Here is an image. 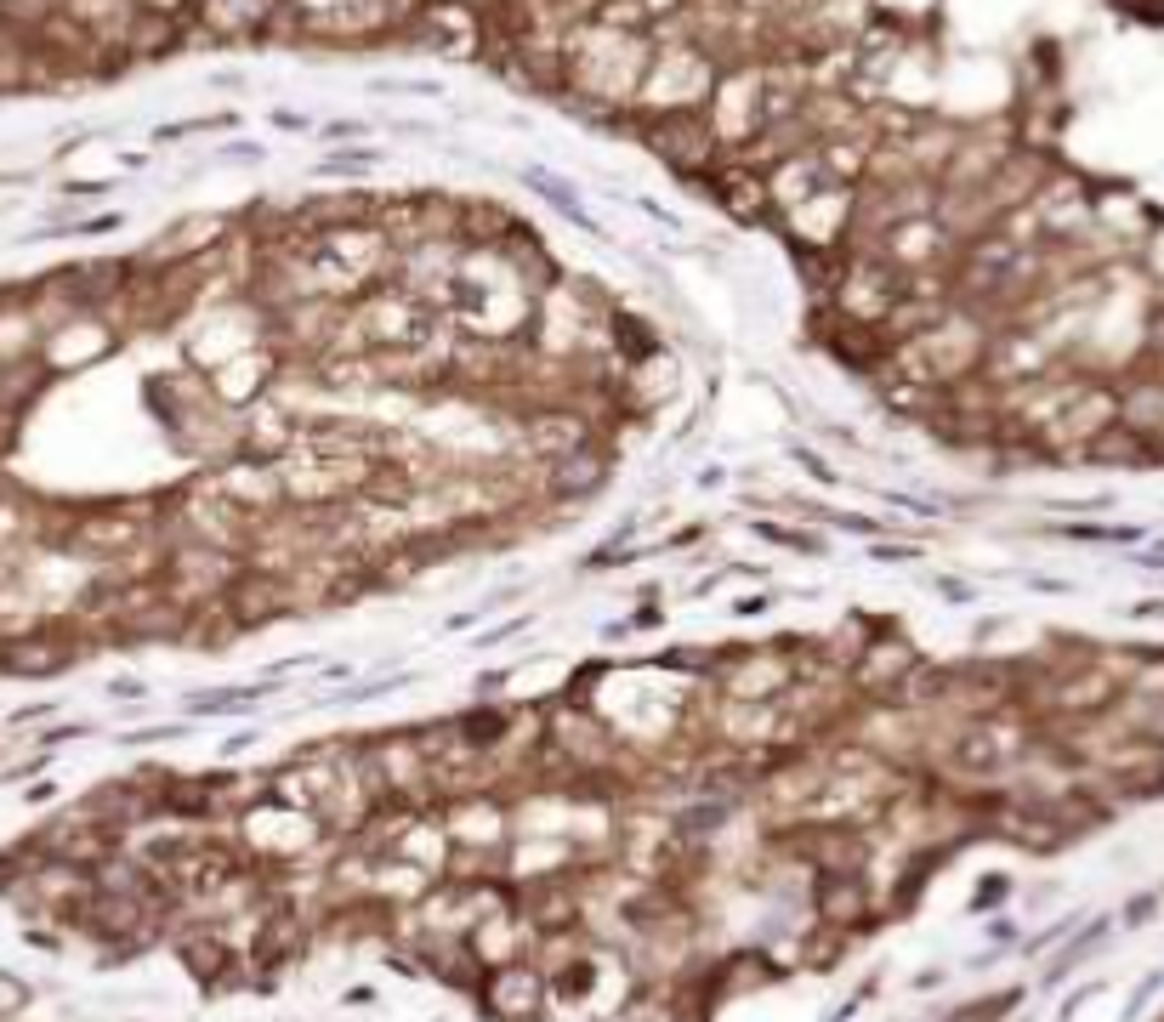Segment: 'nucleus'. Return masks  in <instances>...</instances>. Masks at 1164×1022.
Returning a JSON list of instances; mask_svg holds the SVG:
<instances>
[{
    "mask_svg": "<svg viewBox=\"0 0 1164 1022\" xmlns=\"http://www.w3.org/2000/svg\"><path fill=\"white\" fill-rule=\"evenodd\" d=\"M199 483L216 494V500H228L233 511H245L250 523L256 517H273V511H284L290 500H284V477H279V460H262V455H228L216 472H199Z\"/></svg>",
    "mask_w": 1164,
    "mask_h": 1022,
    "instance_id": "1",
    "label": "nucleus"
},
{
    "mask_svg": "<svg viewBox=\"0 0 1164 1022\" xmlns=\"http://www.w3.org/2000/svg\"><path fill=\"white\" fill-rule=\"evenodd\" d=\"M472 1000L494 1022H540V1011L551 1005V988H546V971L534 966V960H506V966L483 971Z\"/></svg>",
    "mask_w": 1164,
    "mask_h": 1022,
    "instance_id": "2",
    "label": "nucleus"
},
{
    "mask_svg": "<svg viewBox=\"0 0 1164 1022\" xmlns=\"http://www.w3.org/2000/svg\"><path fill=\"white\" fill-rule=\"evenodd\" d=\"M614 477V443H585L574 455L540 460V500L546 506H585Z\"/></svg>",
    "mask_w": 1164,
    "mask_h": 1022,
    "instance_id": "3",
    "label": "nucleus"
},
{
    "mask_svg": "<svg viewBox=\"0 0 1164 1022\" xmlns=\"http://www.w3.org/2000/svg\"><path fill=\"white\" fill-rule=\"evenodd\" d=\"M222 602H228V614L239 619V631H262V625H279V619L301 614V602H296V591H290L284 574L245 568V563H239L233 585L222 591Z\"/></svg>",
    "mask_w": 1164,
    "mask_h": 1022,
    "instance_id": "4",
    "label": "nucleus"
},
{
    "mask_svg": "<svg viewBox=\"0 0 1164 1022\" xmlns=\"http://www.w3.org/2000/svg\"><path fill=\"white\" fill-rule=\"evenodd\" d=\"M875 898H869V881L864 869H818V881H812V915L824 932H852V926H864Z\"/></svg>",
    "mask_w": 1164,
    "mask_h": 1022,
    "instance_id": "5",
    "label": "nucleus"
},
{
    "mask_svg": "<svg viewBox=\"0 0 1164 1022\" xmlns=\"http://www.w3.org/2000/svg\"><path fill=\"white\" fill-rule=\"evenodd\" d=\"M177 960L194 971L205 988H233V983H245V977L233 971V966H239V960H233V943L216 932V926H194V932H182V937H177Z\"/></svg>",
    "mask_w": 1164,
    "mask_h": 1022,
    "instance_id": "6",
    "label": "nucleus"
},
{
    "mask_svg": "<svg viewBox=\"0 0 1164 1022\" xmlns=\"http://www.w3.org/2000/svg\"><path fill=\"white\" fill-rule=\"evenodd\" d=\"M750 529H756L761 540H773V546H790V551H807V557H824V534H807V529H784V523H767V517H756Z\"/></svg>",
    "mask_w": 1164,
    "mask_h": 1022,
    "instance_id": "7",
    "label": "nucleus"
},
{
    "mask_svg": "<svg viewBox=\"0 0 1164 1022\" xmlns=\"http://www.w3.org/2000/svg\"><path fill=\"white\" fill-rule=\"evenodd\" d=\"M920 557V546L915 540H869V563H881V568H898V563H915Z\"/></svg>",
    "mask_w": 1164,
    "mask_h": 1022,
    "instance_id": "8",
    "label": "nucleus"
},
{
    "mask_svg": "<svg viewBox=\"0 0 1164 1022\" xmlns=\"http://www.w3.org/2000/svg\"><path fill=\"white\" fill-rule=\"evenodd\" d=\"M795 466H801V472H807V477H818L824 489H841V483H847V477H841V472H835V466H829L824 455H818V449H795Z\"/></svg>",
    "mask_w": 1164,
    "mask_h": 1022,
    "instance_id": "9",
    "label": "nucleus"
},
{
    "mask_svg": "<svg viewBox=\"0 0 1164 1022\" xmlns=\"http://www.w3.org/2000/svg\"><path fill=\"white\" fill-rule=\"evenodd\" d=\"M767 608H773V591H750V597L733 602V614L739 619H756V614H767Z\"/></svg>",
    "mask_w": 1164,
    "mask_h": 1022,
    "instance_id": "10",
    "label": "nucleus"
},
{
    "mask_svg": "<svg viewBox=\"0 0 1164 1022\" xmlns=\"http://www.w3.org/2000/svg\"><path fill=\"white\" fill-rule=\"evenodd\" d=\"M142 693H148V688H142L137 676H120V682H108V699H142Z\"/></svg>",
    "mask_w": 1164,
    "mask_h": 1022,
    "instance_id": "11",
    "label": "nucleus"
},
{
    "mask_svg": "<svg viewBox=\"0 0 1164 1022\" xmlns=\"http://www.w3.org/2000/svg\"><path fill=\"white\" fill-rule=\"evenodd\" d=\"M222 159H233V165H250V159H262V148H256V142H233Z\"/></svg>",
    "mask_w": 1164,
    "mask_h": 1022,
    "instance_id": "12",
    "label": "nucleus"
},
{
    "mask_svg": "<svg viewBox=\"0 0 1164 1022\" xmlns=\"http://www.w3.org/2000/svg\"><path fill=\"white\" fill-rule=\"evenodd\" d=\"M937 597H949V602H966L971 591H966V585H960V580H937Z\"/></svg>",
    "mask_w": 1164,
    "mask_h": 1022,
    "instance_id": "13",
    "label": "nucleus"
}]
</instances>
